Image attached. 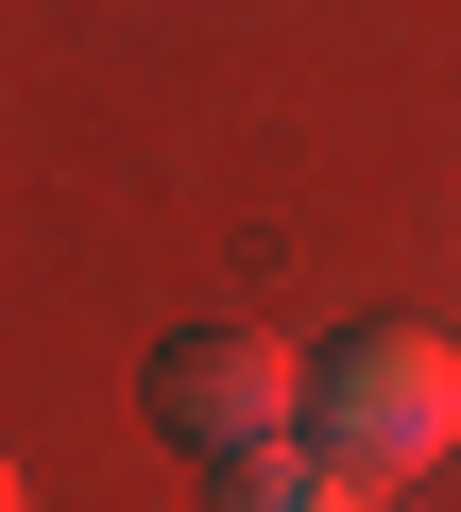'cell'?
<instances>
[{"mask_svg":"<svg viewBox=\"0 0 461 512\" xmlns=\"http://www.w3.org/2000/svg\"><path fill=\"white\" fill-rule=\"evenodd\" d=\"M308 444L359 461L376 495H410V478L461 444V342H444V325H359V342H325V359H308Z\"/></svg>","mask_w":461,"mask_h":512,"instance_id":"1","label":"cell"},{"mask_svg":"<svg viewBox=\"0 0 461 512\" xmlns=\"http://www.w3.org/2000/svg\"><path fill=\"white\" fill-rule=\"evenodd\" d=\"M154 427L205 444V461L308 444V359H291L274 325H171V342H154Z\"/></svg>","mask_w":461,"mask_h":512,"instance_id":"2","label":"cell"},{"mask_svg":"<svg viewBox=\"0 0 461 512\" xmlns=\"http://www.w3.org/2000/svg\"><path fill=\"white\" fill-rule=\"evenodd\" d=\"M205 512H393L359 461H325V444H257V461H222V495Z\"/></svg>","mask_w":461,"mask_h":512,"instance_id":"3","label":"cell"},{"mask_svg":"<svg viewBox=\"0 0 461 512\" xmlns=\"http://www.w3.org/2000/svg\"><path fill=\"white\" fill-rule=\"evenodd\" d=\"M0 512H35V478H18V461H0Z\"/></svg>","mask_w":461,"mask_h":512,"instance_id":"4","label":"cell"}]
</instances>
